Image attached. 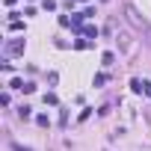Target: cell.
Returning <instances> with one entry per match:
<instances>
[{"label": "cell", "instance_id": "6da1fadb", "mask_svg": "<svg viewBox=\"0 0 151 151\" xmlns=\"http://www.w3.org/2000/svg\"><path fill=\"white\" fill-rule=\"evenodd\" d=\"M6 56H18V53H24V39H12V42H6Z\"/></svg>", "mask_w": 151, "mask_h": 151}, {"label": "cell", "instance_id": "7a4b0ae2", "mask_svg": "<svg viewBox=\"0 0 151 151\" xmlns=\"http://www.w3.org/2000/svg\"><path fill=\"white\" fill-rule=\"evenodd\" d=\"M80 33L89 36V39H98V27H80Z\"/></svg>", "mask_w": 151, "mask_h": 151}, {"label": "cell", "instance_id": "3957f363", "mask_svg": "<svg viewBox=\"0 0 151 151\" xmlns=\"http://www.w3.org/2000/svg\"><path fill=\"white\" fill-rule=\"evenodd\" d=\"M130 89H133L136 95H142V89H145V83H142V80H130Z\"/></svg>", "mask_w": 151, "mask_h": 151}, {"label": "cell", "instance_id": "277c9868", "mask_svg": "<svg viewBox=\"0 0 151 151\" xmlns=\"http://www.w3.org/2000/svg\"><path fill=\"white\" fill-rule=\"evenodd\" d=\"M36 124H39V127H47V124H50V119H47L45 113H39V116H36Z\"/></svg>", "mask_w": 151, "mask_h": 151}, {"label": "cell", "instance_id": "5b68a950", "mask_svg": "<svg viewBox=\"0 0 151 151\" xmlns=\"http://www.w3.org/2000/svg\"><path fill=\"white\" fill-rule=\"evenodd\" d=\"M9 86H12V89H21V92H24V86H27V83H24L21 77H12V83H9Z\"/></svg>", "mask_w": 151, "mask_h": 151}, {"label": "cell", "instance_id": "8992f818", "mask_svg": "<svg viewBox=\"0 0 151 151\" xmlns=\"http://www.w3.org/2000/svg\"><path fill=\"white\" fill-rule=\"evenodd\" d=\"M30 110H33V107H27V104H24V107H21V110H18V116H21V119H24V122H27V119H30Z\"/></svg>", "mask_w": 151, "mask_h": 151}, {"label": "cell", "instance_id": "52a82bcc", "mask_svg": "<svg viewBox=\"0 0 151 151\" xmlns=\"http://www.w3.org/2000/svg\"><path fill=\"white\" fill-rule=\"evenodd\" d=\"M107 83V74H95V86H104Z\"/></svg>", "mask_w": 151, "mask_h": 151}, {"label": "cell", "instance_id": "ba28073f", "mask_svg": "<svg viewBox=\"0 0 151 151\" xmlns=\"http://www.w3.org/2000/svg\"><path fill=\"white\" fill-rule=\"evenodd\" d=\"M74 47H77V50H83V47H89V42H86V39H77V42H74Z\"/></svg>", "mask_w": 151, "mask_h": 151}, {"label": "cell", "instance_id": "9c48e42d", "mask_svg": "<svg viewBox=\"0 0 151 151\" xmlns=\"http://www.w3.org/2000/svg\"><path fill=\"white\" fill-rule=\"evenodd\" d=\"M142 92H145V95L151 98V83H145V89H142Z\"/></svg>", "mask_w": 151, "mask_h": 151}, {"label": "cell", "instance_id": "30bf717a", "mask_svg": "<svg viewBox=\"0 0 151 151\" xmlns=\"http://www.w3.org/2000/svg\"><path fill=\"white\" fill-rule=\"evenodd\" d=\"M12 151H30V148H21V145H15V148H12Z\"/></svg>", "mask_w": 151, "mask_h": 151}, {"label": "cell", "instance_id": "8fae6325", "mask_svg": "<svg viewBox=\"0 0 151 151\" xmlns=\"http://www.w3.org/2000/svg\"><path fill=\"white\" fill-rule=\"evenodd\" d=\"M80 3H83V0H80Z\"/></svg>", "mask_w": 151, "mask_h": 151}]
</instances>
